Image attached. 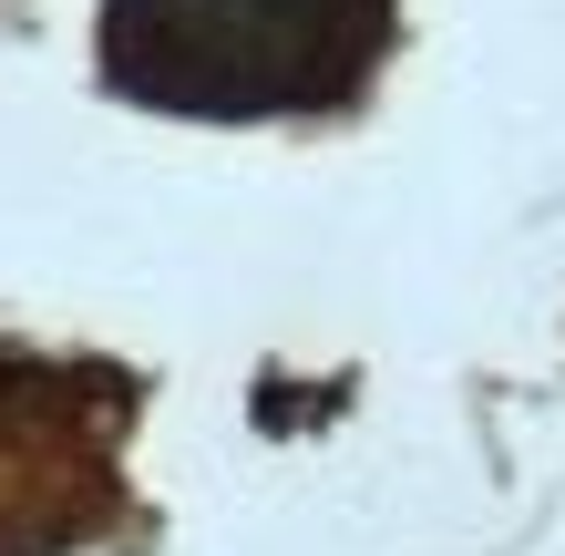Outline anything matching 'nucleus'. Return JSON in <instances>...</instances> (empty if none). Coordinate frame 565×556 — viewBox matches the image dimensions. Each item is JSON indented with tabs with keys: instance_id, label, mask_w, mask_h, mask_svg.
<instances>
[{
	"instance_id": "1",
	"label": "nucleus",
	"mask_w": 565,
	"mask_h": 556,
	"mask_svg": "<svg viewBox=\"0 0 565 556\" xmlns=\"http://www.w3.org/2000/svg\"><path fill=\"white\" fill-rule=\"evenodd\" d=\"M391 0H104V83L154 114H329L371 83Z\"/></svg>"
}]
</instances>
